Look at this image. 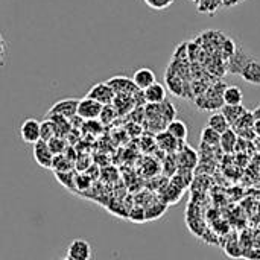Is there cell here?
Segmentation results:
<instances>
[{"label": "cell", "instance_id": "cell-7", "mask_svg": "<svg viewBox=\"0 0 260 260\" xmlns=\"http://www.w3.org/2000/svg\"><path fill=\"white\" fill-rule=\"evenodd\" d=\"M91 253V245L85 239H75L67 247V259L70 260H90Z\"/></svg>", "mask_w": 260, "mask_h": 260}, {"label": "cell", "instance_id": "cell-33", "mask_svg": "<svg viewBox=\"0 0 260 260\" xmlns=\"http://www.w3.org/2000/svg\"><path fill=\"white\" fill-rule=\"evenodd\" d=\"M59 260H70V259H67V257H66V259H59Z\"/></svg>", "mask_w": 260, "mask_h": 260}, {"label": "cell", "instance_id": "cell-17", "mask_svg": "<svg viewBox=\"0 0 260 260\" xmlns=\"http://www.w3.org/2000/svg\"><path fill=\"white\" fill-rule=\"evenodd\" d=\"M224 105H242L244 102V91L238 85H227L222 94Z\"/></svg>", "mask_w": 260, "mask_h": 260}, {"label": "cell", "instance_id": "cell-3", "mask_svg": "<svg viewBox=\"0 0 260 260\" xmlns=\"http://www.w3.org/2000/svg\"><path fill=\"white\" fill-rule=\"evenodd\" d=\"M102 104L90 99V98H82L79 99L78 102V111H76V116L81 117L82 120H96L99 119V114L102 111Z\"/></svg>", "mask_w": 260, "mask_h": 260}, {"label": "cell", "instance_id": "cell-15", "mask_svg": "<svg viewBox=\"0 0 260 260\" xmlns=\"http://www.w3.org/2000/svg\"><path fill=\"white\" fill-rule=\"evenodd\" d=\"M242 79L251 85H260V59L251 58V61L245 66V69L241 73Z\"/></svg>", "mask_w": 260, "mask_h": 260}, {"label": "cell", "instance_id": "cell-21", "mask_svg": "<svg viewBox=\"0 0 260 260\" xmlns=\"http://www.w3.org/2000/svg\"><path fill=\"white\" fill-rule=\"evenodd\" d=\"M207 126L212 128L213 131H216L218 134H222V133H225L227 129L232 128L222 113H213L207 120Z\"/></svg>", "mask_w": 260, "mask_h": 260}, {"label": "cell", "instance_id": "cell-30", "mask_svg": "<svg viewBox=\"0 0 260 260\" xmlns=\"http://www.w3.org/2000/svg\"><path fill=\"white\" fill-rule=\"evenodd\" d=\"M242 2H245V0H221V5L225 6V8H233V6H236V5H239Z\"/></svg>", "mask_w": 260, "mask_h": 260}, {"label": "cell", "instance_id": "cell-26", "mask_svg": "<svg viewBox=\"0 0 260 260\" xmlns=\"http://www.w3.org/2000/svg\"><path fill=\"white\" fill-rule=\"evenodd\" d=\"M198 5V12L203 14H215L221 6V0H193Z\"/></svg>", "mask_w": 260, "mask_h": 260}, {"label": "cell", "instance_id": "cell-28", "mask_svg": "<svg viewBox=\"0 0 260 260\" xmlns=\"http://www.w3.org/2000/svg\"><path fill=\"white\" fill-rule=\"evenodd\" d=\"M145 3L155 11H163V9L169 8L174 3V0H145Z\"/></svg>", "mask_w": 260, "mask_h": 260}, {"label": "cell", "instance_id": "cell-31", "mask_svg": "<svg viewBox=\"0 0 260 260\" xmlns=\"http://www.w3.org/2000/svg\"><path fill=\"white\" fill-rule=\"evenodd\" d=\"M253 131H254V136H256L257 139H260V120H254Z\"/></svg>", "mask_w": 260, "mask_h": 260}, {"label": "cell", "instance_id": "cell-25", "mask_svg": "<svg viewBox=\"0 0 260 260\" xmlns=\"http://www.w3.org/2000/svg\"><path fill=\"white\" fill-rule=\"evenodd\" d=\"M47 146H49V151L53 154V157L55 155H61V154H64V151L67 149V142H66V139L64 137H53V139H50L49 142H47Z\"/></svg>", "mask_w": 260, "mask_h": 260}, {"label": "cell", "instance_id": "cell-11", "mask_svg": "<svg viewBox=\"0 0 260 260\" xmlns=\"http://www.w3.org/2000/svg\"><path fill=\"white\" fill-rule=\"evenodd\" d=\"M155 143H157V146H158L161 151H165L166 154H177V152L181 149V146L184 145V142H178V140L174 139L166 129L161 131V133H157V136H155Z\"/></svg>", "mask_w": 260, "mask_h": 260}, {"label": "cell", "instance_id": "cell-23", "mask_svg": "<svg viewBox=\"0 0 260 260\" xmlns=\"http://www.w3.org/2000/svg\"><path fill=\"white\" fill-rule=\"evenodd\" d=\"M56 137V128L55 123L50 119H46L44 122L40 123V140L49 142L50 139Z\"/></svg>", "mask_w": 260, "mask_h": 260}, {"label": "cell", "instance_id": "cell-5", "mask_svg": "<svg viewBox=\"0 0 260 260\" xmlns=\"http://www.w3.org/2000/svg\"><path fill=\"white\" fill-rule=\"evenodd\" d=\"M251 55L244 47H236L235 53L227 59V72L232 75H241L245 66L251 61Z\"/></svg>", "mask_w": 260, "mask_h": 260}, {"label": "cell", "instance_id": "cell-14", "mask_svg": "<svg viewBox=\"0 0 260 260\" xmlns=\"http://www.w3.org/2000/svg\"><path fill=\"white\" fill-rule=\"evenodd\" d=\"M133 82H134V85H136L139 90L143 91V90H146L149 85H152L154 82H157L155 73H154L151 69H148V67H142V69H139V70L134 72Z\"/></svg>", "mask_w": 260, "mask_h": 260}, {"label": "cell", "instance_id": "cell-22", "mask_svg": "<svg viewBox=\"0 0 260 260\" xmlns=\"http://www.w3.org/2000/svg\"><path fill=\"white\" fill-rule=\"evenodd\" d=\"M219 140H221V134H218L212 128L206 126L201 131V145L209 146V148H216L219 146Z\"/></svg>", "mask_w": 260, "mask_h": 260}, {"label": "cell", "instance_id": "cell-6", "mask_svg": "<svg viewBox=\"0 0 260 260\" xmlns=\"http://www.w3.org/2000/svg\"><path fill=\"white\" fill-rule=\"evenodd\" d=\"M253 125H254V117L251 111H247L236 123L232 125V129L238 134L239 139L244 140H254V131H253Z\"/></svg>", "mask_w": 260, "mask_h": 260}, {"label": "cell", "instance_id": "cell-9", "mask_svg": "<svg viewBox=\"0 0 260 260\" xmlns=\"http://www.w3.org/2000/svg\"><path fill=\"white\" fill-rule=\"evenodd\" d=\"M110 88L114 91V94H129V96H134L139 88L134 85L133 79L126 78V76H113L110 78L108 81H105Z\"/></svg>", "mask_w": 260, "mask_h": 260}, {"label": "cell", "instance_id": "cell-19", "mask_svg": "<svg viewBox=\"0 0 260 260\" xmlns=\"http://www.w3.org/2000/svg\"><path fill=\"white\" fill-rule=\"evenodd\" d=\"M248 110L244 105H224L221 108V113L224 114V117L227 119V122L230 123V126L233 123H236Z\"/></svg>", "mask_w": 260, "mask_h": 260}, {"label": "cell", "instance_id": "cell-27", "mask_svg": "<svg viewBox=\"0 0 260 260\" xmlns=\"http://www.w3.org/2000/svg\"><path fill=\"white\" fill-rule=\"evenodd\" d=\"M224 251L227 253V256H230V257H242L244 256V248H241V245L238 244V241L236 239H232V241H229L227 242V245H225V248H224Z\"/></svg>", "mask_w": 260, "mask_h": 260}, {"label": "cell", "instance_id": "cell-1", "mask_svg": "<svg viewBox=\"0 0 260 260\" xmlns=\"http://www.w3.org/2000/svg\"><path fill=\"white\" fill-rule=\"evenodd\" d=\"M225 87H227V84L222 82V81L209 85V88L201 96H198V98L193 99V102L198 107V110H203V111H215V110L222 108L224 107L222 94H224Z\"/></svg>", "mask_w": 260, "mask_h": 260}, {"label": "cell", "instance_id": "cell-29", "mask_svg": "<svg viewBox=\"0 0 260 260\" xmlns=\"http://www.w3.org/2000/svg\"><path fill=\"white\" fill-rule=\"evenodd\" d=\"M242 257L247 260H260V250L259 248H250V253L244 254Z\"/></svg>", "mask_w": 260, "mask_h": 260}, {"label": "cell", "instance_id": "cell-4", "mask_svg": "<svg viewBox=\"0 0 260 260\" xmlns=\"http://www.w3.org/2000/svg\"><path fill=\"white\" fill-rule=\"evenodd\" d=\"M178 171H193L198 166V154L193 148L187 146L186 143L181 146V149L175 154Z\"/></svg>", "mask_w": 260, "mask_h": 260}, {"label": "cell", "instance_id": "cell-20", "mask_svg": "<svg viewBox=\"0 0 260 260\" xmlns=\"http://www.w3.org/2000/svg\"><path fill=\"white\" fill-rule=\"evenodd\" d=\"M238 140H239L238 134H236V133L232 129V128H230V129H227L225 133H222V134H221L219 146L222 148V151H224V152H227V154H232V152L236 149Z\"/></svg>", "mask_w": 260, "mask_h": 260}, {"label": "cell", "instance_id": "cell-24", "mask_svg": "<svg viewBox=\"0 0 260 260\" xmlns=\"http://www.w3.org/2000/svg\"><path fill=\"white\" fill-rule=\"evenodd\" d=\"M117 111H116V108L113 107V104H110V105H104L102 107V111H101V114H99V122L102 123V125H110V123H113L116 119H117Z\"/></svg>", "mask_w": 260, "mask_h": 260}, {"label": "cell", "instance_id": "cell-2", "mask_svg": "<svg viewBox=\"0 0 260 260\" xmlns=\"http://www.w3.org/2000/svg\"><path fill=\"white\" fill-rule=\"evenodd\" d=\"M78 102L79 99L75 98H69V99H62L58 101L52 105V108L47 111V116L55 114V116H61L67 120H72L73 117H76V111H78Z\"/></svg>", "mask_w": 260, "mask_h": 260}, {"label": "cell", "instance_id": "cell-10", "mask_svg": "<svg viewBox=\"0 0 260 260\" xmlns=\"http://www.w3.org/2000/svg\"><path fill=\"white\" fill-rule=\"evenodd\" d=\"M40 123L37 119H26L20 126V137L24 143H37L40 140Z\"/></svg>", "mask_w": 260, "mask_h": 260}, {"label": "cell", "instance_id": "cell-32", "mask_svg": "<svg viewBox=\"0 0 260 260\" xmlns=\"http://www.w3.org/2000/svg\"><path fill=\"white\" fill-rule=\"evenodd\" d=\"M253 117H254V120H260V105H257L253 111Z\"/></svg>", "mask_w": 260, "mask_h": 260}, {"label": "cell", "instance_id": "cell-18", "mask_svg": "<svg viewBox=\"0 0 260 260\" xmlns=\"http://www.w3.org/2000/svg\"><path fill=\"white\" fill-rule=\"evenodd\" d=\"M166 131L174 137L177 139L178 142H186L187 136H189V128L187 125L183 122V120H178V119H174L172 122L168 123L166 126Z\"/></svg>", "mask_w": 260, "mask_h": 260}, {"label": "cell", "instance_id": "cell-16", "mask_svg": "<svg viewBox=\"0 0 260 260\" xmlns=\"http://www.w3.org/2000/svg\"><path fill=\"white\" fill-rule=\"evenodd\" d=\"M113 107L116 108L117 114H129L134 108H136V101L134 96L129 94H116L114 101H113Z\"/></svg>", "mask_w": 260, "mask_h": 260}, {"label": "cell", "instance_id": "cell-8", "mask_svg": "<svg viewBox=\"0 0 260 260\" xmlns=\"http://www.w3.org/2000/svg\"><path fill=\"white\" fill-rule=\"evenodd\" d=\"M114 96H116L114 91L110 88V85H108L107 82L94 84V85L88 90V93H87V98H90V99H93V101H96V102H99V104H102V105H110V104H113Z\"/></svg>", "mask_w": 260, "mask_h": 260}, {"label": "cell", "instance_id": "cell-12", "mask_svg": "<svg viewBox=\"0 0 260 260\" xmlns=\"http://www.w3.org/2000/svg\"><path fill=\"white\" fill-rule=\"evenodd\" d=\"M34 158L35 161L44 168V169H52L53 165V154L49 151L47 142L38 140L37 143H34Z\"/></svg>", "mask_w": 260, "mask_h": 260}, {"label": "cell", "instance_id": "cell-13", "mask_svg": "<svg viewBox=\"0 0 260 260\" xmlns=\"http://www.w3.org/2000/svg\"><path fill=\"white\" fill-rule=\"evenodd\" d=\"M166 96H168V90L160 82H154L146 90H143V98L146 104H161L166 101Z\"/></svg>", "mask_w": 260, "mask_h": 260}]
</instances>
